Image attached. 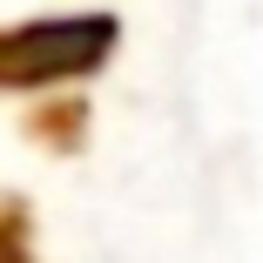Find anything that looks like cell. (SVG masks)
<instances>
[{
	"label": "cell",
	"mask_w": 263,
	"mask_h": 263,
	"mask_svg": "<svg viewBox=\"0 0 263 263\" xmlns=\"http://www.w3.org/2000/svg\"><path fill=\"white\" fill-rule=\"evenodd\" d=\"M115 21H47L27 34L0 41V81H54V74H81L108 54Z\"/></svg>",
	"instance_id": "6da1fadb"
}]
</instances>
